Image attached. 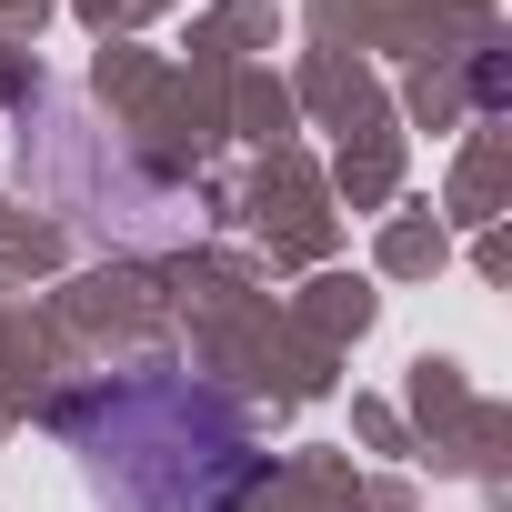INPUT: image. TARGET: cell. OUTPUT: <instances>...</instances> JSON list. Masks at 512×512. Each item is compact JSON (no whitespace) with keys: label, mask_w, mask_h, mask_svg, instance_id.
Here are the masks:
<instances>
[{"label":"cell","mask_w":512,"mask_h":512,"mask_svg":"<svg viewBox=\"0 0 512 512\" xmlns=\"http://www.w3.org/2000/svg\"><path fill=\"white\" fill-rule=\"evenodd\" d=\"M51 432L81 452V482L101 512H241L272 482L221 392H201L171 362L101 372L51 402Z\"/></svg>","instance_id":"cell-1"}]
</instances>
